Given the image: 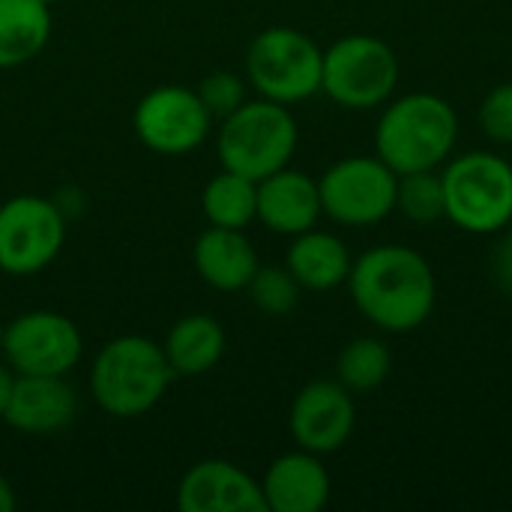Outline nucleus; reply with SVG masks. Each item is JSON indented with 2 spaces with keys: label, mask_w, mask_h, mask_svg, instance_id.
<instances>
[{
  "label": "nucleus",
  "mask_w": 512,
  "mask_h": 512,
  "mask_svg": "<svg viewBox=\"0 0 512 512\" xmlns=\"http://www.w3.org/2000/svg\"><path fill=\"white\" fill-rule=\"evenodd\" d=\"M66 219L60 207L39 195H15L0 207V270L33 276L63 249Z\"/></svg>",
  "instance_id": "9"
},
{
  "label": "nucleus",
  "mask_w": 512,
  "mask_h": 512,
  "mask_svg": "<svg viewBox=\"0 0 512 512\" xmlns=\"http://www.w3.org/2000/svg\"><path fill=\"white\" fill-rule=\"evenodd\" d=\"M195 93L213 117H228L246 102V84L237 72H210Z\"/></svg>",
  "instance_id": "25"
},
{
  "label": "nucleus",
  "mask_w": 512,
  "mask_h": 512,
  "mask_svg": "<svg viewBox=\"0 0 512 512\" xmlns=\"http://www.w3.org/2000/svg\"><path fill=\"white\" fill-rule=\"evenodd\" d=\"M510 231H512V225H510Z\"/></svg>",
  "instance_id": "31"
},
{
  "label": "nucleus",
  "mask_w": 512,
  "mask_h": 512,
  "mask_svg": "<svg viewBox=\"0 0 512 512\" xmlns=\"http://www.w3.org/2000/svg\"><path fill=\"white\" fill-rule=\"evenodd\" d=\"M51 36V6L45 0H0V69L30 63Z\"/></svg>",
  "instance_id": "19"
},
{
  "label": "nucleus",
  "mask_w": 512,
  "mask_h": 512,
  "mask_svg": "<svg viewBox=\"0 0 512 512\" xmlns=\"http://www.w3.org/2000/svg\"><path fill=\"white\" fill-rule=\"evenodd\" d=\"M252 303L267 315H288L300 303V282L288 267H258L252 282L246 285Z\"/></svg>",
  "instance_id": "24"
},
{
  "label": "nucleus",
  "mask_w": 512,
  "mask_h": 512,
  "mask_svg": "<svg viewBox=\"0 0 512 512\" xmlns=\"http://www.w3.org/2000/svg\"><path fill=\"white\" fill-rule=\"evenodd\" d=\"M399 174L378 156H348L330 165L321 180V213L348 228H369L396 210Z\"/></svg>",
  "instance_id": "8"
},
{
  "label": "nucleus",
  "mask_w": 512,
  "mask_h": 512,
  "mask_svg": "<svg viewBox=\"0 0 512 512\" xmlns=\"http://www.w3.org/2000/svg\"><path fill=\"white\" fill-rule=\"evenodd\" d=\"M444 213L468 234H498L512 225V165L489 150L450 156L441 171Z\"/></svg>",
  "instance_id": "5"
},
{
  "label": "nucleus",
  "mask_w": 512,
  "mask_h": 512,
  "mask_svg": "<svg viewBox=\"0 0 512 512\" xmlns=\"http://www.w3.org/2000/svg\"><path fill=\"white\" fill-rule=\"evenodd\" d=\"M12 384H15L12 366H9V363H0V417H3V411H6V405H9Z\"/></svg>",
  "instance_id": "28"
},
{
  "label": "nucleus",
  "mask_w": 512,
  "mask_h": 512,
  "mask_svg": "<svg viewBox=\"0 0 512 512\" xmlns=\"http://www.w3.org/2000/svg\"><path fill=\"white\" fill-rule=\"evenodd\" d=\"M45 3H48V6H51V3H54V0H45Z\"/></svg>",
  "instance_id": "30"
},
{
  "label": "nucleus",
  "mask_w": 512,
  "mask_h": 512,
  "mask_svg": "<svg viewBox=\"0 0 512 512\" xmlns=\"http://www.w3.org/2000/svg\"><path fill=\"white\" fill-rule=\"evenodd\" d=\"M177 507L183 512H267V501L261 483L240 465L204 459L183 474Z\"/></svg>",
  "instance_id": "13"
},
{
  "label": "nucleus",
  "mask_w": 512,
  "mask_h": 512,
  "mask_svg": "<svg viewBox=\"0 0 512 512\" xmlns=\"http://www.w3.org/2000/svg\"><path fill=\"white\" fill-rule=\"evenodd\" d=\"M330 471L321 456L309 450H294L279 456L261 483L270 512H318L330 501Z\"/></svg>",
  "instance_id": "16"
},
{
  "label": "nucleus",
  "mask_w": 512,
  "mask_h": 512,
  "mask_svg": "<svg viewBox=\"0 0 512 512\" xmlns=\"http://www.w3.org/2000/svg\"><path fill=\"white\" fill-rule=\"evenodd\" d=\"M135 135L156 153L183 156L204 144L210 135L213 114L204 108L201 96L189 87H156L135 108Z\"/></svg>",
  "instance_id": "11"
},
{
  "label": "nucleus",
  "mask_w": 512,
  "mask_h": 512,
  "mask_svg": "<svg viewBox=\"0 0 512 512\" xmlns=\"http://www.w3.org/2000/svg\"><path fill=\"white\" fill-rule=\"evenodd\" d=\"M492 273L498 279V285L512 297V231L510 237L495 249V258H492Z\"/></svg>",
  "instance_id": "27"
},
{
  "label": "nucleus",
  "mask_w": 512,
  "mask_h": 512,
  "mask_svg": "<svg viewBox=\"0 0 512 512\" xmlns=\"http://www.w3.org/2000/svg\"><path fill=\"white\" fill-rule=\"evenodd\" d=\"M399 72V57L384 39L348 33L324 51L321 90L342 108L369 111L393 99Z\"/></svg>",
  "instance_id": "6"
},
{
  "label": "nucleus",
  "mask_w": 512,
  "mask_h": 512,
  "mask_svg": "<svg viewBox=\"0 0 512 512\" xmlns=\"http://www.w3.org/2000/svg\"><path fill=\"white\" fill-rule=\"evenodd\" d=\"M201 207L210 225L243 231L258 219V183L243 174L222 171L204 186Z\"/></svg>",
  "instance_id": "21"
},
{
  "label": "nucleus",
  "mask_w": 512,
  "mask_h": 512,
  "mask_svg": "<svg viewBox=\"0 0 512 512\" xmlns=\"http://www.w3.org/2000/svg\"><path fill=\"white\" fill-rule=\"evenodd\" d=\"M393 372V351L375 336L351 339L336 357V381L351 393L378 390Z\"/></svg>",
  "instance_id": "22"
},
{
  "label": "nucleus",
  "mask_w": 512,
  "mask_h": 512,
  "mask_svg": "<svg viewBox=\"0 0 512 512\" xmlns=\"http://www.w3.org/2000/svg\"><path fill=\"white\" fill-rule=\"evenodd\" d=\"M396 210L414 225H435L447 219L444 213V183L438 171H411L399 174L396 183Z\"/></svg>",
  "instance_id": "23"
},
{
  "label": "nucleus",
  "mask_w": 512,
  "mask_h": 512,
  "mask_svg": "<svg viewBox=\"0 0 512 512\" xmlns=\"http://www.w3.org/2000/svg\"><path fill=\"white\" fill-rule=\"evenodd\" d=\"M324 51L297 27H267L246 51V78L273 102L294 105L321 90Z\"/></svg>",
  "instance_id": "7"
},
{
  "label": "nucleus",
  "mask_w": 512,
  "mask_h": 512,
  "mask_svg": "<svg viewBox=\"0 0 512 512\" xmlns=\"http://www.w3.org/2000/svg\"><path fill=\"white\" fill-rule=\"evenodd\" d=\"M192 258H195L201 279L216 291L246 288L255 270L261 267L252 240L240 228H219V225H210L198 237Z\"/></svg>",
  "instance_id": "17"
},
{
  "label": "nucleus",
  "mask_w": 512,
  "mask_h": 512,
  "mask_svg": "<svg viewBox=\"0 0 512 512\" xmlns=\"http://www.w3.org/2000/svg\"><path fill=\"white\" fill-rule=\"evenodd\" d=\"M78 399L63 375H18L3 420L27 435H51L75 420Z\"/></svg>",
  "instance_id": "14"
},
{
  "label": "nucleus",
  "mask_w": 512,
  "mask_h": 512,
  "mask_svg": "<svg viewBox=\"0 0 512 512\" xmlns=\"http://www.w3.org/2000/svg\"><path fill=\"white\" fill-rule=\"evenodd\" d=\"M459 141V114L438 93L390 99L375 126V156L396 174L438 171Z\"/></svg>",
  "instance_id": "2"
},
{
  "label": "nucleus",
  "mask_w": 512,
  "mask_h": 512,
  "mask_svg": "<svg viewBox=\"0 0 512 512\" xmlns=\"http://www.w3.org/2000/svg\"><path fill=\"white\" fill-rule=\"evenodd\" d=\"M480 129L498 144H512V81L486 93L480 102Z\"/></svg>",
  "instance_id": "26"
},
{
  "label": "nucleus",
  "mask_w": 512,
  "mask_h": 512,
  "mask_svg": "<svg viewBox=\"0 0 512 512\" xmlns=\"http://www.w3.org/2000/svg\"><path fill=\"white\" fill-rule=\"evenodd\" d=\"M297 141L300 129L288 105L261 96L222 117L216 153L225 171L258 183L291 162Z\"/></svg>",
  "instance_id": "4"
},
{
  "label": "nucleus",
  "mask_w": 512,
  "mask_h": 512,
  "mask_svg": "<svg viewBox=\"0 0 512 512\" xmlns=\"http://www.w3.org/2000/svg\"><path fill=\"white\" fill-rule=\"evenodd\" d=\"M162 351L174 375H204L225 354V330L213 315H186L168 330Z\"/></svg>",
  "instance_id": "20"
},
{
  "label": "nucleus",
  "mask_w": 512,
  "mask_h": 512,
  "mask_svg": "<svg viewBox=\"0 0 512 512\" xmlns=\"http://www.w3.org/2000/svg\"><path fill=\"white\" fill-rule=\"evenodd\" d=\"M351 264L354 261H351L345 240H339L330 231H318V228L297 234L294 243L288 246V258H285V267L306 291H333V288L345 285Z\"/></svg>",
  "instance_id": "18"
},
{
  "label": "nucleus",
  "mask_w": 512,
  "mask_h": 512,
  "mask_svg": "<svg viewBox=\"0 0 512 512\" xmlns=\"http://www.w3.org/2000/svg\"><path fill=\"white\" fill-rule=\"evenodd\" d=\"M84 342L78 327L48 309L24 312L12 318V324L3 333V354L6 363L18 375H63L75 369L81 360Z\"/></svg>",
  "instance_id": "10"
},
{
  "label": "nucleus",
  "mask_w": 512,
  "mask_h": 512,
  "mask_svg": "<svg viewBox=\"0 0 512 512\" xmlns=\"http://www.w3.org/2000/svg\"><path fill=\"white\" fill-rule=\"evenodd\" d=\"M15 510V492L9 486V480L0 474V512H12Z\"/></svg>",
  "instance_id": "29"
},
{
  "label": "nucleus",
  "mask_w": 512,
  "mask_h": 512,
  "mask_svg": "<svg viewBox=\"0 0 512 512\" xmlns=\"http://www.w3.org/2000/svg\"><path fill=\"white\" fill-rule=\"evenodd\" d=\"M258 219L285 237H297L315 228L321 219L318 180L288 165L258 180Z\"/></svg>",
  "instance_id": "15"
},
{
  "label": "nucleus",
  "mask_w": 512,
  "mask_h": 512,
  "mask_svg": "<svg viewBox=\"0 0 512 512\" xmlns=\"http://www.w3.org/2000/svg\"><path fill=\"white\" fill-rule=\"evenodd\" d=\"M174 369L162 345L144 336H117L102 345L90 369V393L111 417H141L168 390Z\"/></svg>",
  "instance_id": "3"
},
{
  "label": "nucleus",
  "mask_w": 512,
  "mask_h": 512,
  "mask_svg": "<svg viewBox=\"0 0 512 512\" xmlns=\"http://www.w3.org/2000/svg\"><path fill=\"white\" fill-rule=\"evenodd\" d=\"M288 426L300 450L330 456L342 450L354 435V393L345 390L339 381H312L294 396Z\"/></svg>",
  "instance_id": "12"
},
{
  "label": "nucleus",
  "mask_w": 512,
  "mask_h": 512,
  "mask_svg": "<svg viewBox=\"0 0 512 512\" xmlns=\"http://www.w3.org/2000/svg\"><path fill=\"white\" fill-rule=\"evenodd\" d=\"M354 306L384 333H411L435 312L438 282L432 264L411 246L366 249L348 273Z\"/></svg>",
  "instance_id": "1"
}]
</instances>
